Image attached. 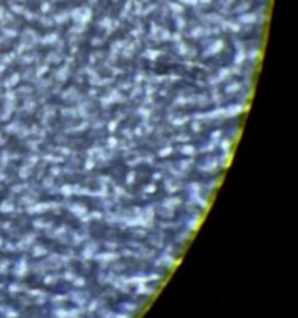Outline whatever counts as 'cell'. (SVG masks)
<instances>
[{
  "instance_id": "obj_1",
  "label": "cell",
  "mask_w": 298,
  "mask_h": 318,
  "mask_svg": "<svg viewBox=\"0 0 298 318\" xmlns=\"http://www.w3.org/2000/svg\"><path fill=\"white\" fill-rule=\"evenodd\" d=\"M72 213H74L76 216H81V214H85L87 213V208L84 207V205H81V203H74V205H72Z\"/></svg>"
},
{
  "instance_id": "obj_2",
  "label": "cell",
  "mask_w": 298,
  "mask_h": 318,
  "mask_svg": "<svg viewBox=\"0 0 298 318\" xmlns=\"http://www.w3.org/2000/svg\"><path fill=\"white\" fill-rule=\"evenodd\" d=\"M180 151H182V154H186V155H193V154H196V148H194V146H183V148H182Z\"/></svg>"
},
{
  "instance_id": "obj_3",
  "label": "cell",
  "mask_w": 298,
  "mask_h": 318,
  "mask_svg": "<svg viewBox=\"0 0 298 318\" xmlns=\"http://www.w3.org/2000/svg\"><path fill=\"white\" fill-rule=\"evenodd\" d=\"M172 151H174V149L171 148V146H168V148H165V149H163V151H160V152H158V155L165 157V155H168V154H171V152H172Z\"/></svg>"
},
{
  "instance_id": "obj_4",
  "label": "cell",
  "mask_w": 298,
  "mask_h": 318,
  "mask_svg": "<svg viewBox=\"0 0 298 318\" xmlns=\"http://www.w3.org/2000/svg\"><path fill=\"white\" fill-rule=\"evenodd\" d=\"M155 189H157V186H155V185H146V186H144V191H146V193H154Z\"/></svg>"
}]
</instances>
